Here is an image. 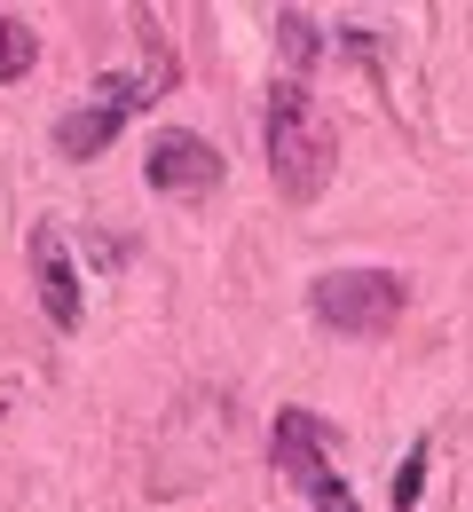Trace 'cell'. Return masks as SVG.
I'll return each instance as SVG.
<instances>
[{
  "mask_svg": "<svg viewBox=\"0 0 473 512\" xmlns=\"http://www.w3.org/2000/svg\"><path fill=\"white\" fill-rule=\"evenodd\" d=\"M32 64H40V40H32V24H24V16H0V87H8V79H24Z\"/></svg>",
  "mask_w": 473,
  "mask_h": 512,
  "instance_id": "ba28073f",
  "label": "cell"
},
{
  "mask_svg": "<svg viewBox=\"0 0 473 512\" xmlns=\"http://www.w3.org/2000/svg\"><path fill=\"white\" fill-rule=\"evenodd\" d=\"M261 150H269V174L292 205L324 197V182H332V127H324V111H316V95L300 79H276L269 87V103H261Z\"/></svg>",
  "mask_w": 473,
  "mask_h": 512,
  "instance_id": "6da1fadb",
  "label": "cell"
},
{
  "mask_svg": "<svg viewBox=\"0 0 473 512\" xmlns=\"http://www.w3.org/2000/svg\"><path fill=\"white\" fill-rule=\"evenodd\" d=\"M276 40H284V79H300V71L316 64V56H324V32H316V16H308V8H284V16H276Z\"/></svg>",
  "mask_w": 473,
  "mask_h": 512,
  "instance_id": "52a82bcc",
  "label": "cell"
},
{
  "mask_svg": "<svg viewBox=\"0 0 473 512\" xmlns=\"http://www.w3.org/2000/svg\"><path fill=\"white\" fill-rule=\"evenodd\" d=\"M308 308L339 339H379L387 323L403 316V276L395 268H332V276H316Z\"/></svg>",
  "mask_w": 473,
  "mask_h": 512,
  "instance_id": "3957f363",
  "label": "cell"
},
{
  "mask_svg": "<svg viewBox=\"0 0 473 512\" xmlns=\"http://www.w3.org/2000/svg\"><path fill=\"white\" fill-rule=\"evenodd\" d=\"M418 489H426V442L403 457V473H395V512H410L418 505Z\"/></svg>",
  "mask_w": 473,
  "mask_h": 512,
  "instance_id": "9c48e42d",
  "label": "cell"
},
{
  "mask_svg": "<svg viewBox=\"0 0 473 512\" xmlns=\"http://www.w3.org/2000/svg\"><path fill=\"white\" fill-rule=\"evenodd\" d=\"M142 174H150V190L158 197H182V205H198V197L221 190V150L205 142V134L190 127H166V134H150V150H142Z\"/></svg>",
  "mask_w": 473,
  "mask_h": 512,
  "instance_id": "5b68a950",
  "label": "cell"
},
{
  "mask_svg": "<svg viewBox=\"0 0 473 512\" xmlns=\"http://www.w3.org/2000/svg\"><path fill=\"white\" fill-rule=\"evenodd\" d=\"M332 449H339V434L316 418V410H284V418L269 426V465L308 497V505H316V512H363V505H355V489L339 481Z\"/></svg>",
  "mask_w": 473,
  "mask_h": 512,
  "instance_id": "7a4b0ae2",
  "label": "cell"
},
{
  "mask_svg": "<svg viewBox=\"0 0 473 512\" xmlns=\"http://www.w3.org/2000/svg\"><path fill=\"white\" fill-rule=\"evenodd\" d=\"M32 284H40V308L56 331H79L87 300H79V260H71V237L56 221H32Z\"/></svg>",
  "mask_w": 473,
  "mask_h": 512,
  "instance_id": "8992f818",
  "label": "cell"
},
{
  "mask_svg": "<svg viewBox=\"0 0 473 512\" xmlns=\"http://www.w3.org/2000/svg\"><path fill=\"white\" fill-rule=\"evenodd\" d=\"M150 95H158V87H142V79H127V71L95 79V95H87V103H71L64 119H56V150H64V158H103V150L119 142V127L135 119Z\"/></svg>",
  "mask_w": 473,
  "mask_h": 512,
  "instance_id": "277c9868",
  "label": "cell"
}]
</instances>
